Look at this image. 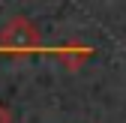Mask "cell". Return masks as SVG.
<instances>
[{"label": "cell", "mask_w": 126, "mask_h": 123, "mask_svg": "<svg viewBox=\"0 0 126 123\" xmlns=\"http://www.w3.org/2000/svg\"><path fill=\"white\" fill-rule=\"evenodd\" d=\"M36 39H39V33H36V30L30 27V21H24V18L9 21L6 30L0 33V45L9 48V51H27V48L36 45Z\"/></svg>", "instance_id": "1"}, {"label": "cell", "mask_w": 126, "mask_h": 123, "mask_svg": "<svg viewBox=\"0 0 126 123\" xmlns=\"http://www.w3.org/2000/svg\"><path fill=\"white\" fill-rule=\"evenodd\" d=\"M0 123H12V111L6 105H0Z\"/></svg>", "instance_id": "2"}]
</instances>
